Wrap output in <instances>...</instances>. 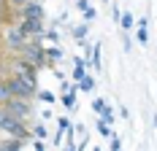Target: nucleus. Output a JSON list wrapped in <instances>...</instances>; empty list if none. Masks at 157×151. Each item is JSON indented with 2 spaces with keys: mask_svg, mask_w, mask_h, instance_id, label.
I'll return each instance as SVG.
<instances>
[{
  "mask_svg": "<svg viewBox=\"0 0 157 151\" xmlns=\"http://www.w3.org/2000/svg\"><path fill=\"white\" fill-rule=\"evenodd\" d=\"M27 41H30V38H25L11 19H3V22H0V46L8 49V54H16Z\"/></svg>",
  "mask_w": 157,
  "mask_h": 151,
  "instance_id": "obj_1",
  "label": "nucleus"
},
{
  "mask_svg": "<svg viewBox=\"0 0 157 151\" xmlns=\"http://www.w3.org/2000/svg\"><path fill=\"white\" fill-rule=\"evenodd\" d=\"M14 57L25 60L27 65H33L35 70H44V68H49L46 54H44V41H35V38H30V41H27V43L22 46V49L16 51Z\"/></svg>",
  "mask_w": 157,
  "mask_h": 151,
  "instance_id": "obj_2",
  "label": "nucleus"
},
{
  "mask_svg": "<svg viewBox=\"0 0 157 151\" xmlns=\"http://www.w3.org/2000/svg\"><path fill=\"white\" fill-rule=\"evenodd\" d=\"M6 89H8V94L11 97H16V100H35V87H30L27 81H22L19 76H8L6 78Z\"/></svg>",
  "mask_w": 157,
  "mask_h": 151,
  "instance_id": "obj_3",
  "label": "nucleus"
},
{
  "mask_svg": "<svg viewBox=\"0 0 157 151\" xmlns=\"http://www.w3.org/2000/svg\"><path fill=\"white\" fill-rule=\"evenodd\" d=\"M19 32L25 35V38H35V41H44V19H11Z\"/></svg>",
  "mask_w": 157,
  "mask_h": 151,
  "instance_id": "obj_4",
  "label": "nucleus"
},
{
  "mask_svg": "<svg viewBox=\"0 0 157 151\" xmlns=\"http://www.w3.org/2000/svg\"><path fill=\"white\" fill-rule=\"evenodd\" d=\"M6 111L8 113H14L16 119H22V121H27L35 116V108H33V100H16V97H11L8 103H6Z\"/></svg>",
  "mask_w": 157,
  "mask_h": 151,
  "instance_id": "obj_5",
  "label": "nucleus"
},
{
  "mask_svg": "<svg viewBox=\"0 0 157 151\" xmlns=\"http://www.w3.org/2000/svg\"><path fill=\"white\" fill-rule=\"evenodd\" d=\"M8 14H11L8 19H46V11H44L41 3H25L16 11H8Z\"/></svg>",
  "mask_w": 157,
  "mask_h": 151,
  "instance_id": "obj_6",
  "label": "nucleus"
},
{
  "mask_svg": "<svg viewBox=\"0 0 157 151\" xmlns=\"http://www.w3.org/2000/svg\"><path fill=\"white\" fill-rule=\"evenodd\" d=\"M84 65L90 68V70H100V43L95 41V46H87V60H84Z\"/></svg>",
  "mask_w": 157,
  "mask_h": 151,
  "instance_id": "obj_7",
  "label": "nucleus"
},
{
  "mask_svg": "<svg viewBox=\"0 0 157 151\" xmlns=\"http://www.w3.org/2000/svg\"><path fill=\"white\" fill-rule=\"evenodd\" d=\"M44 54H46L49 68H52V65H57V62L63 60V49H60L57 43H49V46H44Z\"/></svg>",
  "mask_w": 157,
  "mask_h": 151,
  "instance_id": "obj_8",
  "label": "nucleus"
},
{
  "mask_svg": "<svg viewBox=\"0 0 157 151\" xmlns=\"http://www.w3.org/2000/svg\"><path fill=\"white\" fill-rule=\"evenodd\" d=\"M71 76H73V84H78V81L87 76V65H84L81 57H73V73H71Z\"/></svg>",
  "mask_w": 157,
  "mask_h": 151,
  "instance_id": "obj_9",
  "label": "nucleus"
},
{
  "mask_svg": "<svg viewBox=\"0 0 157 151\" xmlns=\"http://www.w3.org/2000/svg\"><path fill=\"white\" fill-rule=\"evenodd\" d=\"M87 32H90L87 22H84V24H76V27H73V38H76V43H81L84 49H87Z\"/></svg>",
  "mask_w": 157,
  "mask_h": 151,
  "instance_id": "obj_10",
  "label": "nucleus"
},
{
  "mask_svg": "<svg viewBox=\"0 0 157 151\" xmlns=\"http://www.w3.org/2000/svg\"><path fill=\"white\" fill-rule=\"evenodd\" d=\"M95 84H98V81H95V76L87 73V76L76 84V87H78V92H87V94H90V92H95Z\"/></svg>",
  "mask_w": 157,
  "mask_h": 151,
  "instance_id": "obj_11",
  "label": "nucleus"
},
{
  "mask_svg": "<svg viewBox=\"0 0 157 151\" xmlns=\"http://www.w3.org/2000/svg\"><path fill=\"white\" fill-rule=\"evenodd\" d=\"M35 97H38L41 103H46V105H54V103H57V94L49 92V89H38V92H35Z\"/></svg>",
  "mask_w": 157,
  "mask_h": 151,
  "instance_id": "obj_12",
  "label": "nucleus"
},
{
  "mask_svg": "<svg viewBox=\"0 0 157 151\" xmlns=\"http://www.w3.org/2000/svg\"><path fill=\"white\" fill-rule=\"evenodd\" d=\"M119 27H122V30H133V27H136V16L130 14V11H127V14H119Z\"/></svg>",
  "mask_w": 157,
  "mask_h": 151,
  "instance_id": "obj_13",
  "label": "nucleus"
},
{
  "mask_svg": "<svg viewBox=\"0 0 157 151\" xmlns=\"http://www.w3.org/2000/svg\"><path fill=\"white\" fill-rule=\"evenodd\" d=\"M109 105V103H106V100H103V97H92V113H98V116H100V113H103V108Z\"/></svg>",
  "mask_w": 157,
  "mask_h": 151,
  "instance_id": "obj_14",
  "label": "nucleus"
},
{
  "mask_svg": "<svg viewBox=\"0 0 157 151\" xmlns=\"http://www.w3.org/2000/svg\"><path fill=\"white\" fill-rule=\"evenodd\" d=\"M100 121H103V124H109V127L114 124V121H117V119H114V111H111L109 105L103 108V113H100Z\"/></svg>",
  "mask_w": 157,
  "mask_h": 151,
  "instance_id": "obj_15",
  "label": "nucleus"
},
{
  "mask_svg": "<svg viewBox=\"0 0 157 151\" xmlns=\"http://www.w3.org/2000/svg\"><path fill=\"white\" fill-rule=\"evenodd\" d=\"M109 149H111V151H122V140H119V135H117V132H111V138H109Z\"/></svg>",
  "mask_w": 157,
  "mask_h": 151,
  "instance_id": "obj_16",
  "label": "nucleus"
},
{
  "mask_svg": "<svg viewBox=\"0 0 157 151\" xmlns=\"http://www.w3.org/2000/svg\"><path fill=\"white\" fill-rule=\"evenodd\" d=\"M30 135H33V138H41V140H46V127H44V124H35V127L30 130Z\"/></svg>",
  "mask_w": 157,
  "mask_h": 151,
  "instance_id": "obj_17",
  "label": "nucleus"
},
{
  "mask_svg": "<svg viewBox=\"0 0 157 151\" xmlns=\"http://www.w3.org/2000/svg\"><path fill=\"white\" fill-rule=\"evenodd\" d=\"M95 130H98V132H100V135H103V138H111V127H109V124H103V121H100V119L95 121Z\"/></svg>",
  "mask_w": 157,
  "mask_h": 151,
  "instance_id": "obj_18",
  "label": "nucleus"
},
{
  "mask_svg": "<svg viewBox=\"0 0 157 151\" xmlns=\"http://www.w3.org/2000/svg\"><path fill=\"white\" fill-rule=\"evenodd\" d=\"M44 41H49V43H57V41H60V32H57V30H44Z\"/></svg>",
  "mask_w": 157,
  "mask_h": 151,
  "instance_id": "obj_19",
  "label": "nucleus"
},
{
  "mask_svg": "<svg viewBox=\"0 0 157 151\" xmlns=\"http://www.w3.org/2000/svg\"><path fill=\"white\" fill-rule=\"evenodd\" d=\"M11 100V94H8V89H6V81H0V105H6Z\"/></svg>",
  "mask_w": 157,
  "mask_h": 151,
  "instance_id": "obj_20",
  "label": "nucleus"
},
{
  "mask_svg": "<svg viewBox=\"0 0 157 151\" xmlns=\"http://www.w3.org/2000/svg\"><path fill=\"white\" fill-rule=\"evenodd\" d=\"M136 38H138V43H146V41H149V32H146V27H138V30H136Z\"/></svg>",
  "mask_w": 157,
  "mask_h": 151,
  "instance_id": "obj_21",
  "label": "nucleus"
},
{
  "mask_svg": "<svg viewBox=\"0 0 157 151\" xmlns=\"http://www.w3.org/2000/svg\"><path fill=\"white\" fill-rule=\"evenodd\" d=\"M92 19H98V11L90 6V8H84V22H92Z\"/></svg>",
  "mask_w": 157,
  "mask_h": 151,
  "instance_id": "obj_22",
  "label": "nucleus"
},
{
  "mask_svg": "<svg viewBox=\"0 0 157 151\" xmlns=\"http://www.w3.org/2000/svg\"><path fill=\"white\" fill-rule=\"evenodd\" d=\"M57 127H60V132H65V130L71 127V119H68V116H60V119H57Z\"/></svg>",
  "mask_w": 157,
  "mask_h": 151,
  "instance_id": "obj_23",
  "label": "nucleus"
},
{
  "mask_svg": "<svg viewBox=\"0 0 157 151\" xmlns=\"http://www.w3.org/2000/svg\"><path fill=\"white\" fill-rule=\"evenodd\" d=\"M6 3H8V11H16V8H19V6H25L27 0H6Z\"/></svg>",
  "mask_w": 157,
  "mask_h": 151,
  "instance_id": "obj_24",
  "label": "nucleus"
},
{
  "mask_svg": "<svg viewBox=\"0 0 157 151\" xmlns=\"http://www.w3.org/2000/svg\"><path fill=\"white\" fill-rule=\"evenodd\" d=\"M33 149L35 151H46V143H44V140H33Z\"/></svg>",
  "mask_w": 157,
  "mask_h": 151,
  "instance_id": "obj_25",
  "label": "nucleus"
},
{
  "mask_svg": "<svg viewBox=\"0 0 157 151\" xmlns=\"http://www.w3.org/2000/svg\"><path fill=\"white\" fill-rule=\"evenodd\" d=\"M76 8H78V11H84V8H90V3H87V0H76Z\"/></svg>",
  "mask_w": 157,
  "mask_h": 151,
  "instance_id": "obj_26",
  "label": "nucleus"
},
{
  "mask_svg": "<svg viewBox=\"0 0 157 151\" xmlns=\"http://www.w3.org/2000/svg\"><path fill=\"white\" fill-rule=\"evenodd\" d=\"M63 151H76V146L73 143H63Z\"/></svg>",
  "mask_w": 157,
  "mask_h": 151,
  "instance_id": "obj_27",
  "label": "nucleus"
},
{
  "mask_svg": "<svg viewBox=\"0 0 157 151\" xmlns=\"http://www.w3.org/2000/svg\"><path fill=\"white\" fill-rule=\"evenodd\" d=\"M27 3H44V0H27Z\"/></svg>",
  "mask_w": 157,
  "mask_h": 151,
  "instance_id": "obj_28",
  "label": "nucleus"
},
{
  "mask_svg": "<svg viewBox=\"0 0 157 151\" xmlns=\"http://www.w3.org/2000/svg\"><path fill=\"white\" fill-rule=\"evenodd\" d=\"M92 151H100V149H98V146H95V149H92Z\"/></svg>",
  "mask_w": 157,
  "mask_h": 151,
  "instance_id": "obj_29",
  "label": "nucleus"
}]
</instances>
